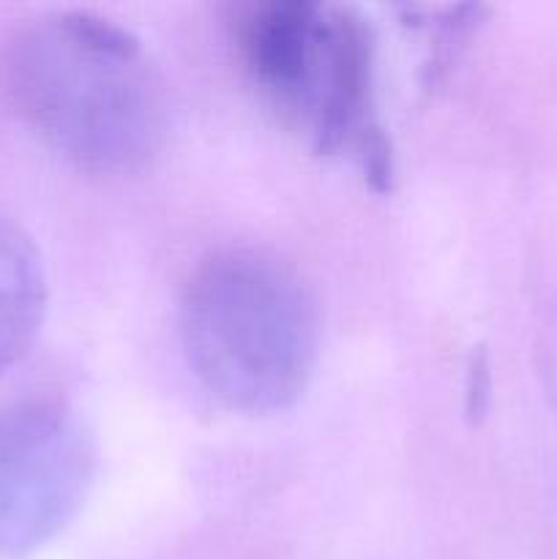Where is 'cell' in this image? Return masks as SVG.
<instances>
[{
    "label": "cell",
    "mask_w": 557,
    "mask_h": 559,
    "mask_svg": "<svg viewBox=\"0 0 557 559\" xmlns=\"http://www.w3.org/2000/svg\"><path fill=\"white\" fill-rule=\"evenodd\" d=\"M96 448L66 404H0V559H25L58 538L85 502Z\"/></svg>",
    "instance_id": "obj_4"
},
{
    "label": "cell",
    "mask_w": 557,
    "mask_h": 559,
    "mask_svg": "<svg viewBox=\"0 0 557 559\" xmlns=\"http://www.w3.org/2000/svg\"><path fill=\"white\" fill-rule=\"evenodd\" d=\"M191 371L233 413L271 415L304 396L317 360V306L289 262L251 246L197 262L180 298Z\"/></svg>",
    "instance_id": "obj_2"
},
{
    "label": "cell",
    "mask_w": 557,
    "mask_h": 559,
    "mask_svg": "<svg viewBox=\"0 0 557 559\" xmlns=\"http://www.w3.org/2000/svg\"><path fill=\"white\" fill-rule=\"evenodd\" d=\"M47 314V273L38 246L0 216V374L31 353Z\"/></svg>",
    "instance_id": "obj_5"
},
{
    "label": "cell",
    "mask_w": 557,
    "mask_h": 559,
    "mask_svg": "<svg viewBox=\"0 0 557 559\" xmlns=\"http://www.w3.org/2000/svg\"><path fill=\"white\" fill-rule=\"evenodd\" d=\"M233 36L251 85L287 129L315 151L349 156L369 178L391 173L364 16L317 0H265L238 11Z\"/></svg>",
    "instance_id": "obj_3"
},
{
    "label": "cell",
    "mask_w": 557,
    "mask_h": 559,
    "mask_svg": "<svg viewBox=\"0 0 557 559\" xmlns=\"http://www.w3.org/2000/svg\"><path fill=\"white\" fill-rule=\"evenodd\" d=\"M3 93L22 123L93 175L151 164L167 134L164 82L126 27L91 11L22 22L0 52Z\"/></svg>",
    "instance_id": "obj_1"
}]
</instances>
